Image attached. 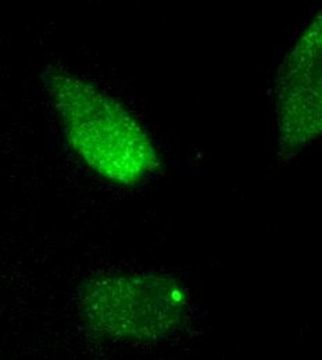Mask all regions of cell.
I'll use <instances>...</instances> for the list:
<instances>
[{
	"label": "cell",
	"instance_id": "7a4b0ae2",
	"mask_svg": "<svg viewBox=\"0 0 322 360\" xmlns=\"http://www.w3.org/2000/svg\"><path fill=\"white\" fill-rule=\"evenodd\" d=\"M184 287L161 276L114 274L93 278L81 294V314L94 334L149 342L166 338L187 316Z\"/></svg>",
	"mask_w": 322,
	"mask_h": 360
},
{
	"label": "cell",
	"instance_id": "6da1fadb",
	"mask_svg": "<svg viewBox=\"0 0 322 360\" xmlns=\"http://www.w3.org/2000/svg\"><path fill=\"white\" fill-rule=\"evenodd\" d=\"M47 86L67 141L93 171L114 183L134 184L154 169L149 136L117 100L64 71L49 72Z\"/></svg>",
	"mask_w": 322,
	"mask_h": 360
},
{
	"label": "cell",
	"instance_id": "3957f363",
	"mask_svg": "<svg viewBox=\"0 0 322 360\" xmlns=\"http://www.w3.org/2000/svg\"><path fill=\"white\" fill-rule=\"evenodd\" d=\"M280 137L287 146L313 140L321 127V18H316L287 57L278 91Z\"/></svg>",
	"mask_w": 322,
	"mask_h": 360
}]
</instances>
